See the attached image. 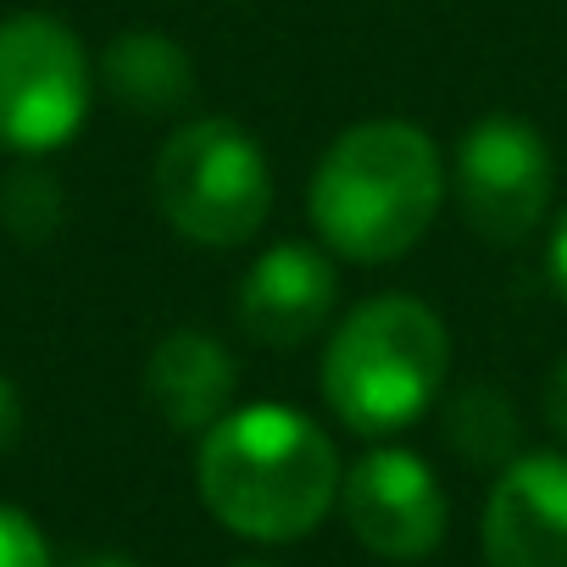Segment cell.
<instances>
[{"mask_svg":"<svg viewBox=\"0 0 567 567\" xmlns=\"http://www.w3.org/2000/svg\"><path fill=\"white\" fill-rule=\"evenodd\" d=\"M550 284H556V296L567 301V212H561V223L550 234Z\"/></svg>","mask_w":567,"mask_h":567,"instance_id":"e0dca14e","label":"cell"},{"mask_svg":"<svg viewBox=\"0 0 567 567\" xmlns=\"http://www.w3.org/2000/svg\"><path fill=\"white\" fill-rule=\"evenodd\" d=\"M101 79H106L112 101H123L145 117L178 112L195 95V68H189L184 45L167 40V34H151V29L117 34L101 56Z\"/></svg>","mask_w":567,"mask_h":567,"instance_id":"8fae6325","label":"cell"},{"mask_svg":"<svg viewBox=\"0 0 567 567\" xmlns=\"http://www.w3.org/2000/svg\"><path fill=\"white\" fill-rule=\"evenodd\" d=\"M56 212H62V200H56V189L45 184V173H23V178L7 189V217H12L18 228H51Z\"/></svg>","mask_w":567,"mask_h":567,"instance_id":"5bb4252c","label":"cell"},{"mask_svg":"<svg viewBox=\"0 0 567 567\" xmlns=\"http://www.w3.org/2000/svg\"><path fill=\"white\" fill-rule=\"evenodd\" d=\"M90 56L45 12L0 23V145L18 156L62 151L90 117Z\"/></svg>","mask_w":567,"mask_h":567,"instance_id":"5b68a950","label":"cell"},{"mask_svg":"<svg viewBox=\"0 0 567 567\" xmlns=\"http://www.w3.org/2000/svg\"><path fill=\"white\" fill-rule=\"evenodd\" d=\"M340 296V272L312 245H272L239 278V329L267 351L307 346Z\"/></svg>","mask_w":567,"mask_h":567,"instance_id":"9c48e42d","label":"cell"},{"mask_svg":"<svg viewBox=\"0 0 567 567\" xmlns=\"http://www.w3.org/2000/svg\"><path fill=\"white\" fill-rule=\"evenodd\" d=\"M239 567H261V561H239Z\"/></svg>","mask_w":567,"mask_h":567,"instance_id":"d6986e66","label":"cell"},{"mask_svg":"<svg viewBox=\"0 0 567 567\" xmlns=\"http://www.w3.org/2000/svg\"><path fill=\"white\" fill-rule=\"evenodd\" d=\"M18 429H23V406H18V390L0 379V451H7L12 440H18Z\"/></svg>","mask_w":567,"mask_h":567,"instance_id":"2e32d148","label":"cell"},{"mask_svg":"<svg viewBox=\"0 0 567 567\" xmlns=\"http://www.w3.org/2000/svg\"><path fill=\"white\" fill-rule=\"evenodd\" d=\"M440 195L445 173L434 140L406 117H373L323 151L312 173V223L346 261H395L429 234Z\"/></svg>","mask_w":567,"mask_h":567,"instance_id":"7a4b0ae2","label":"cell"},{"mask_svg":"<svg viewBox=\"0 0 567 567\" xmlns=\"http://www.w3.org/2000/svg\"><path fill=\"white\" fill-rule=\"evenodd\" d=\"M545 417H550V429L567 440V362L550 373V390H545Z\"/></svg>","mask_w":567,"mask_h":567,"instance_id":"9a60e30c","label":"cell"},{"mask_svg":"<svg viewBox=\"0 0 567 567\" xmlns=\"http://www.w3.org/2000/svg\"><path fill=\"white\" fill-rule=\"evenodd\" d=\"M68 567H140V561H128V556H112V550H95V556H79V561H68Z\"/></svg>","mask_w":567,"mask_h":567,"instance_id":"ac0fdd59","label":"cell"},{"mask_svg":"<svg viewBox=\"0 0 567 567\" xmlns=\"http://www.w3.org/2000/svg\"><path fill=\"white\" fill-rule=\"evenodd\" d=\"M445 362L451 334L417 296H373L329 340L323 401L351 434L384 440L434 406Z\"/></svg>","mask_w":567,"mask_h":567,"instance_id":"3957f363","label":"cell"},{"mask_svg":"<svg viewBox=\"0 0 567 567\" xmlns=\"http://www.w3.org/2000/svg\"><path fill=\"white\" fill-rule=\"evenodd\" d=\"M550 189H556V167H550V151H545L534 123L478 117L462 134V145H456V195H462L467 223L484 239H495V245L528 239L550 212Z\"/></svg>","mask_w":567,"mask_h":567,"instance_id":"8992f818","label":"cell"},{"mask_svg":"<svg viewBox=\"0 0 567 567\" xmlns=\"http://www.w3.org/2000/svg\"><path fill=\"white\" fill-rule=\"evenodd\" d=\"M489 567H567V456H512L484 501Z\"/></svg>","mask_w":567,"mask_h":567,"instance_id":"ba28073f","label":"cell"},{"mask_svg":"<svg viewBox=\"0 0 567 567\" xmlns=\"http://www.w3.org/2000/svg\"><path fill=\"white\" fill-rule=\"evenodd\" d=\"M0 567H56L40 523L7 501H0Z\"/></svg>","mask_w":567,"mask_h":567,"instance_id":"4fadbf2b","label":"cell"},{"mask_svg":"<svg viewBox=\"0 0 567 567\" xmlns=\"http://www.w3.org/2000/svg\"><path fill=\"white\" fill-rule=\"evenodd\" d=\"M451 445L467 456V462H512V406L495 395V390H467L456 406H451Z\"/></svg>","mask_w":567,"mask_h":567,"instance_id":"7c38bea8","label":"cell"},{"mask_svg":"<svg viewBox=\"0 0 567 567\" xmlns=\"http://www.w3.org/2000/svg\"><path fill=\"white\" fill-rule=\"evenodd\" d=\"M156 206L173 234L234 250L261 234L272 212V173L261 145L234 117H200L156 151Z\"/></svg>","mask_w":567,"mask_h":567,"instance_id":"277c9868","label":"cell"},{"mask_svg":"<svg viewBox=\"0 0 567 567\" xmlns=\"http://www.w3.org/2000/svg\"><path fill=\"white\" fill-rule=\"evenodd\" d=\"M340 451L334 440L290 406H239L200 434L195 489L200 506L239 539L290 545L307 539L340 506Z\"/></svg>","mask_w":567,"mask_h":567,"instance_id":"6da1fadb","label":"cell"},{"mask_svg":"<svg viewBox=\"0 0 567 567\" xmlns=\"http://www.w3.org/2000/svg\"><path fill=\"white\" fill-rule=\"evenodd\" d=\"M234 390H239V373L228 362V351L195 329H178L167 334L151 362H145V395L151 406L173 423V429H189V434H206L217 417L234 412Z\"/></svg>","mask_w":567,"mask_h":567,"instance_id":"30bf717a","label":"cell"},{"mask_svg":"<svg viewBox=\"0 0 567 567\" xmlns=\"http://www.w3.org/2000/svg\"><path fill=\"white\" fill-rule=\"evenodd\" d=\"M340 506L357 545L384 561H423L429 550H440L451 517L434 467L401 445H379L357 456L340 484Z\"/></svg>","mask_w":567,"mask_h":567,"instance_id":"52a82bcc","label":"cell"}]
</instances>
